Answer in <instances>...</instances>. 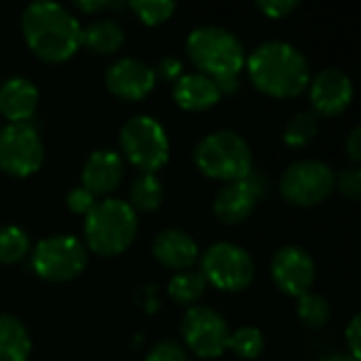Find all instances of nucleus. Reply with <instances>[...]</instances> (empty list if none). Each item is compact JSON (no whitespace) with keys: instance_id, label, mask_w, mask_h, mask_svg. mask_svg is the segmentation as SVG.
<instances>
[{"instance_id":"nucleus-1","label":"nucleus","mask_w":361,"mask_h":361,"mask_svg":"<svg viewBox=\"0 0 361 361\" xmlns=\"http://www.w3.org/2000/svg\"><path fill=\"white\" fill-rule=\"evenodd\" d=\"M245 68L258 91L279 99L300 95L311 82L307 57L286 40H267L258 44L245 57Z\"/></svg>"},{"instance_id":"nucleus-2","label":"nucleus","mask_w":361,"mask_h":361,"mask_svg":"<svg viewBox=\"0 0 361 361\" xmlns=\"http://www.w3.org/2000/svg\"><path fill=\"white\" fill-rule=\"evenodd\" d=\"M21 32L30 51L49 63L70 59L80 49V21L57 2H32L21 15Z\"/></svg>"},{"instance_id":"nucleus-3","label":"nucleus","mask_w":361,"mask_h":361,"mask_svg":"<svg viewBox=\"0 0 361 361\" xmlns=\"http://www.w3.org/2000/svg\"><path fill=\"white\" fill-rule=\"evenodd\" d=\"M186 55L201 74L218 82L222 93L237 89L245 68V49L237 34L222 25L195 27L186 38Z\"/></svg>"},{"instance_id":"nucleus-4","label":"nucleus","mask_w":361,"mask_h":361,"mask_svg":"<svg viewBox=\"0 0 361 361\" xmlns=\"http://www.w3.org/2000/svg\"><path fill=\"white\" fill-rule=\"evenodd\" d=\"M137 214L123 199H104L85 216V241L97 256L123 254L137 235Z\"/></svg>"},{"instance_id":"nucleus-5","label":"nucleus","mask_w":361,"mask_h":361,"mask_svg":"<svg viewBox=\"0 0 361 361\" xmlns=\"http://www.w3.org/2000/svg\"><path fill=\"white\" fill-rule=\"evenodd\" d=\"M195 165L207 178L237 182L254 169V157L243 135L233 129H218L197 144Z\"/></svg>"},{"instance_id":"nucleus-6","label":"nucleus","mask_w":361,"mask_h":361,"mask_svg":"<svg viewBox=\"0 0 361 361\" xmlns=\"http://www.w3.org/2000/svg\"><path fill=\"white\" fill-rule=\"evenodd\" d=\"M121 148L142 173H154L169 161V137L165 127L148 116H131L121 127Z\"/></svg>"},{"instance_id":"nucleus-7","label":"nucleus","mask_w":361,"mask_h":361,"mask_svg":"<svg viewBox=\"0 0 361 361\" xmlns=\"http://www.w3.org/2000/svg\"><path fill=\"white\" fill-rule=\"evenodd\" d=\"M201 275L222 292H241L252 286L256 269L247 250L237 243H214L201 258Z\"/></svg>"},{"instance_id":"nucleus-8","label":"nucleus","mask_w":361,"mask_h":361,"mask_svg":"<svg viewBox=\"0 0 361 361\" xmlns=\"http://www.w3.org/2000/svg\"><path fill=\"white\" fill-rule=\"evenodd\" d=\"M283 199L296 207H313L334 192V171L317 159H300L288 165L279 180Z\"/></svg>"},{"instance_id":"nucleus-9","label":"nucleus","mask_w":361,"mask_h":361,"mask_svg":"<svg viewBox=\"0 0 361 361\" xmlns=\"http://www.w3.org/2000/svg\"><path fill=\"white\" fill-rule=\"evenodd\" d=\"M87 267V247L72 235H51L32 252V269L47 281H72Z\"/></svg>"},{"instance_id":"nucleus-10","label":"nucleus","mask_w":361,"mask_h":361,"mask_svg":"<svg viewBox=\"0 0 361 361\" xmlns=\"http://www.w3.org/2000/svg\"><path fill=\"white\" fill-rule=\"evenodd\" d=\"M44 144L32 123H8L0 129V169L13 178H27L42 167Z\"/></svg>"},{"instance_id":"nucleus-11","label":"nucleus","mask_w":361,"mask_h":361,"mask_svg":"<svg viewBox=\"0 0 361 361\" xmlns=\"http://www.w3.org/2000/svg\"><path fill=\"white\" fill-rule=\"evenodd\" d=\"M182 338L199 357H220L228 349V324L209 307H190L182 319Z\"/></svg>"},{"instance_id":"nucleus-12","label":"nucleus","mask_w":361,"mask_h":361,"mask_svg":"<svg viewBox=\"0 0 361 361\" xmlns=\"http://www.w3.org/2000/svg\"><path fill=\"white\" fill-rule=\"evenodd\" d=\"M269 180L264 173L252 169L245 178L237 182H228L214 199V216L222 224H239L247 220L258 201L267 195Z\"/></svg>"},{"instance_id":"nucleus-13","label":"nucleus","mask_w":361,"mask_h":361,"mask_svg":"<svg viewBox=\"0 0 361 361\" xmlns=\"http://www.w3.org/2000/svg\"><path fill=\"white\" fill-rule=\"evenodd\" d=\"M271 275L277 288L290 296H302L311 292L315 281V260L298 245L281 247L271 262Z\"/></svg>"},{"instance_id":"nucleus-14","label":"nucleus","mask_w":361,"mask_h":361,"mask_svg":"<svg viewBox=\"0 0 361 361\" xmlns=\"http://www.w3.org/2000/svg\"><path fill=\"white\" fill-rule=\"evenodd\" d=\"M309 97L313 104V112L317 116H338L353 102V82L349 74L338 68H324L309 82Z\"/></svg>"},{"instance_id":"nucleus-15","label":"nucleus","mask_w":361,"mask_h":361,"mask_svg":"<svg viewBox=\"0 0 361 361\" xmlns=\"http://www.w3.org/2000/svg\"><path fill=\"white\" fill-rule=\"evenodd\" d=\"M157 85L154 68L135 57H123L114 61L106 72V87L112 95L137 102L144 99Z\"/></svg>"},{"instance_id":"nucleus-16","label":"nucleus","mask_w":361,"mask_h":361,"mask_svg":"<svg viewBox=\"0 0 361 361\" xmlns=\"http://www.w3.org/2000/svg\"><path fill=\"white\" fill-rule=\"evenodd\" d=\"M125 176V163L123 157L116 150L102 148L95 150L82 167V188L97 195H110L114 192Z\"/></svg>"},{"instance_id":"nucleus-17","label":"nucleus","mask_w":361,"mask_h":361,"mask_svg":"<svg viewBox=\"0 0 361 361\" xmlns=\"http://www.w3.org/2000/svg\"><path fill=\"white\" fill-rule=\"evenodd\" d=\"M152 254L163 267L171 271H190L199 260V245L188 233L165 228L154 237Z\"/></svg>"},{"instance_id":"nucleus-18","label":"nucleus","mask_w":361,"mask_h":361,"mask_svg":"<svg viewBox=\"0 0 361 361\" xmlns=\"http://www.w3.org/2000/svg\"><path fill=\"white\" fill-rule=\"evenodd\" d=\"M38 108V89L25 76H13L0 85V112L11 123H30Z\"/></svg>"},{"instance_id":"nucleus-19","label":"nucleus","mask_w":361,"mask_h":361,"mask_svg":"<svg viewBox=\"0 0 361 361\" xmlns=\"http://www.w3.org/2000/svg\"><path fill=\"white\" fill-rule=\"evenodd\" d=\"M222 97V91L216 80L201 72L182 74L173 85V99L180 108L190 112H201L214 108Z\"/></svg>"},{"instance_id":"nucleus-20","label":"nucleus","mask_w":361,"mask_h":361,"mask_svg":"<svg viewBox=\"0 0 361 361\" xmlns=\"http://www.w3.org/2000/svg\"><path fill=\"white\" fill-rule=\"evenodd\" d=\"M125 42V30L114 19H95L80 32V47L97 55H112Z\"/></svg>"},{"instance_id":"nucleus-21","label":"nucleus","mask_w":361,"mask_h":361,"mask_svg":"<svg viewBox=\"0 0 361 361\" xmlns=\"http://www.w3.org/2000/svg\"><path fill=\"white\" fill-rule=\"evenodd\" d=\"M32 341L25 326L6 313H0V361H27Z\"/></svg>"},{"instance_id":"nucleus-22","label":"nucleus","mask_w":361,"mask_h":361,"mask_svg":"<svg viewBox=\"0 0 361 361\" xmlns=\"http://www.w3.org/2000/svg\"><path fill=\"white\" fill-rule=\"evenodd\" d=\"M163 203V184L154 173H140L129 188V205L133 212H154Z\"/></svg>"},{"instance_id":"nucleus-23","label":"nucleus","mask_w":361,"mask_h":361,"mask_svg":"<svg viewBox=\"0 0 361 361\" xmlns=\"http://www.w3.org/2000/svg\"><path fill=\"white\" fill-rule=\"evenodd\" d=\"M205 288H207V281L201 275V271H182L171 277L167 292L173 302L188 307V305H195L205 294Z\"/></svg>"},{"instance_id":"nucleus-24","label":"nucleus","mask_w":361,"mask_h":361,"mask_svg":"<svg viewBox=\"0 0 361 361\" xmlns=\"http://www.w3.org/2000/svg\"><path fill=\"white\" fill-rule=\"evenodd\" d=\"M317 131H319V116L313 110H302L288 121L283 129V142L292 148H302L315 140Z\"/></svg>"},{"instance_id":"nucleus-25","label":"nucleus","mask_w":361,"mask_h":361,"mask_svg":"<svg viewBox=\"0 0 361 361\" xmlns=\"http://www.w3.org/2000/svg\"><path fill=\"white\" fill-rule=\"evenodd\" d=\"M228 349L241 360H256L264 351V334L254 326H243L231 332Z\"/></svg>"},{"instance_id":"nucleus-26","label":"nucleus","mask_w":361,"mask_h":361,"mask_svg":"<svg viewBox=\"0 0 361 361\" xmlns=\"http://www.w3.org/2000/svg\"><path fill=\"white\" fill-rule=\"evenodd\" d=\"M296 313L300 317V322L307 326V328H324L332 315V309H330V302L319 296V294H313V292H307L302 296H298V307H296Z\"/></svg>"},{"instance_id":"nucleus-27","label":"nucleus","mask_w":361,"mask_h":361,"mask_svg":"<svg viewBox=\"0 0 361 361\" xmlns=\"http://www.w3.org/2000/svg\"><path fill=\"white\" fill-rule=\"evenodd\" d=\"M30 252V239L19 226H0V262L15 264Z\"/></svg>"},{"instance_id":"nucleus-28","label":"nucleus","mask_w":361,"mask_h":361,"mask_svg":"<svg viewBox=\"0 0 361 361\" xmlns=\"http://www.w3.org/2000/svg\"><path fill=\"white\" fill-rule=\"evenodd\" d=\"M129 8L146 25H159V23H165L176 13L178 6L171 0H133L129 2Z\"/></svg>"},{"instance_id":"nucleus-29","label":"nucleus","mask_w":361,"mask_h":361,"mask_svg":"<svg viewBox=\"0 0 361 361\" xmlns=\"http://www.w3.org/2000/svg\"><path fill=\"white\" fill-rule=\"evenodd\" d=\"M334 190H338L349 201H360L361 197V169L357 165L347 167L334 173Z\"/></svg>"},{"instance_id":"nucleus-30","label":"nucleus","mask_w":361,"mask_h":361,"mask_svg":"<svg viewBox=\"0 0 361 361\" xmlns=\"http://www.w3.org/2000/svg\"><path fill=\"white\" fill-rule=\"evenodd\" d=\"M146 361H188L186 349L178 345L176 341H163L150 349Z\"/></svg>"},{"instance_id":"nucleus-31","label":"nucleus","mask_w":361,"mask_h":361,"mask_svg":"<svg viewBox=\"0 0 361 361\" xmlns=\"http://www.w3.org/2000/svg\"><path fill=\"white\" fill-rule=\"evenodd\" d=\"M66 203H68V209H70L72 214L87 216V214L93 209V205H95L97 201H95V195H93V192H89L87 188L78 186V188H72V190L68 192Z\"/></svg>"},{"instance_id":"nucleus-32","label":"nucleus","mask_w":361,"mask_h":361,"mask_svg":"<svg viewBox=\"0 0 361 361\" xmlns=\"http://www.w3.org/2000/svg\"><path fill=\"white\" fill-rule=\"evenodd\" d=\"M182 70H184V66H182V59H180V57H176V55H165V57L159 61V66H157V70H154V76L163 78L165 82H176V80L182 76Z\"/></svg>"},{"instance_id":"nucleus-33","label":"nucleus","mask_w":361,"mask_h":361,"mask_svg":"<svg viewBox=\"0 0 361 361\" xmlns=\"http://www.w3.org/2000/svg\"><path fill=\"white\" fill-rule=\"evenodd\" d=\"M256 6H258V11H262L267 17H271V19H281V17L290 15V13L298 6V2H296V0H262V2H256Z\"/></svg>"},{"instance_id":"nucleus-34","label":"nucleus","mask_w":361,"mask_h":361,"mask_svg":"<svg viewBox=\"0 0 361 361\" xmlns=\"http://www.w3.org/2000/svg\"><path fill=\"white\" fill-rule=\"evenodd\" d=\"M345 338H347V349H349V355H351L353 360H360V355H361V349H360L361 317L360 315H355V317L351 319V324L347 326V330H345Z\"/></svg>"},{"instance_id":"nucleus-35","label":"nucleus","mask_w":361,"mask_h":361,"mask_svg":"<svg viewBox=\"0 0 361 361\" xmlns=\"http://www.w3.org/2000/svg\"><path fill=\"white\" fill-rule=\"evenodd\" d=\"M125 6V2H112V0H80L74 2V8L82 11V13H99L106 8H121Z\"/></svg>"},{"instance_id":"nucleus-36","label":"nucleus","mask_w":361,"mask_h":361,"mask_svg":"<svg viewBox=\"0 0 361 361\" xmlns=\"http://www.w3.org/2000/svg\"><path fill=\"white\" fill-rule=\"evenodd\" d=\"M345 148H347V152H349L351 161L360 163L361 161V127L360 125H355V127L351 129V133H349V137H347V142H345Z\"/></svg>"},{"instance_id":"nucleus-37","label":"nucleus","mask_w":361,"mask_h":361,"mask_svg":"<svg viewBox=\"0 0 361 361\" xmlns=\"http://www.w3.org/2000/svg\"><path fill=\"white\" fill-rule=\"evenodd\" d=\"M322 361H360V360H353L349 353H332V355L324 357Z\"/></svg>"}]
</instances>
